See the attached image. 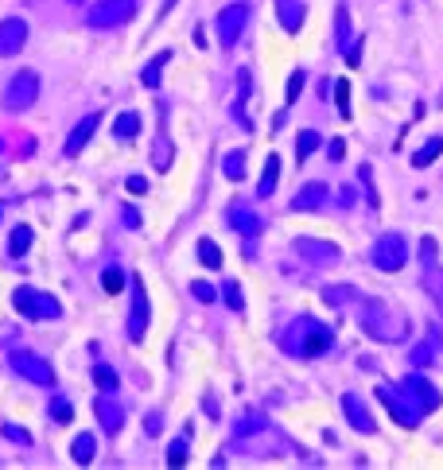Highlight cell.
Returning a JSON list of instances; mask_svg holds the SVG:
<instances>
[{
	"mask_svg": "<svg viewBox=\"0 0 443 470\" xmlns=\"http://www.w3.org/2000/svg\"><path fill=\"white\" fill-rule=\"evenodd\" d=\"M358 323H362V331L369 338H377V342H400V338H405L400 319L393 315L381 300H369V295L358 303Z\"/></svg>",
	"mask_w": 443,
	"mask_h": 470,
	"instance_id": "cell-1",
	"label": "cell"
},
{
	"mask_svg": "<svg viewBox=\"0 0 443 470\" xmlns=\"http://www.w3.org/2000/svg\"><path fill=\"white\" fill-rule=\"evenodd\" d=\"M300 358H319V354H327L334 346V331L323 323H315V319H300L295 323V342H288Z\"/></svg>",
	"mask_w": 443,
	"mask_h": 470,
	"instance_id": "cell-2",
	"label": "cell"
},
{
	"mask_svg": "<svg viewBox=\"0 0 443 470\" xmlns=\"http://www.w3.org/2000/svg\"><path fill=\"white\" fill-rule=\"evenodd\" d=\"M369 261H373L381 272H397L408 265V241L405 234H381L373 245V253H369Z\"/></svg>",
	"mask_w": 443,
	"mask_h": 470,
	"instance_id": "cell-3",
	"label": "cell"
},
{
	"mask_svg": "<svg viewBox=\"0 0 443 470\" xmlns=\"http://www.w3.org/2000/svg\"><path fill=\"white\" fill-rule=\"evenodd\" d=\"M377 397H381V404L393 412V420H397L400 427H416V424H420L424 412L416 408L412 397H408L405 389H397V385H377Z\"/></svg>",
	"mask_w": 443,
	"mask_h": 470,
	"instance_id": "cell-4",
	"label": "cell"
},
{
	"mask_svg": "<svg viewBox=\"0 0 443 470\" xmlns=\"http://www.w3.org/2000/svg\"><path fill=\"white\" fill-rule=\"evenodd\" d=\"M133 12H136V0H102V4L89 8V23L94 28H117Z\"/></svg>",
	"mask_w": 443,
	"mask_h": 470,
	"instance_id": "cell-5",
	"label": "cell"
},
{
	"mask_svg": "<svg viewBox=\"0 0 443 470\" xmlns=\"http://www.w3.org/2000/svg\"><path fill=\"white\" fill-rule=\"evenodd\" d=\"M292 249L300 253L307 265H331V261H339L342 257V249L334 241H319V237H295L292 241Z\"/></svg>",
	"mask_w": 443,
	"mask_h": 470,
	"instance_id": "cell-6",
	"label": "cell"
},
{
	"mask_svg": "<svg viewBox=\"0 0 443 470\" xmlns=\"http://www.w3.org/2000/svg\"><path fill=\"white\" fill-rule=\"evenodd\" d=\"M35 97H39V78L31 70H23V74H16V78H12L4 102H8V109H31Z\"/></svg>",
	"mask_w": 443,
	"mask_h": 470,
	"instance_id": "cell-7",
	"label": "cell"
},
{
	"mask_svg": "<svg viewBox=\"0 0 443 470\" xmlns=\"http://www.w3.org/2000/svg\"><path fill=\"white\" fill-rule=\"evenodd\" d=\"M245 23H249V8H245V4H229L226 12L218 16V39H222V47H234L237 39H241Z\"/></svg>",
	"mask_w": 443,
	"mask_h": 470,
	"instance_id": "cell-8",
	"label": "cell"
},
{
	"mask_svg": "<svg viewBox=\"0 0 443 470\" xmlns=\"http://www.w3.org/2000/svg\"><path fill=\"white\" fill-rule=\"evenodd\" d=\"M400 389H405L408 397H412V404H416L420 412H436V408H439V400H443L436 385H432L428 377H420V373L405 377V385H400Z\"/></svg>",
	"mask_w": 443,
	"mask_h": 470,
	"instance_id": "cell-9",
	"label": "cell"
},
{
	"mask_svg": "<svg viewBox=\"0 0 443 470\" xmlns=\"http://www.w3.org/2000/svg\"><path fill=\"white\" fill-rule=\"evenodd\" d=\"M12 303L23 311V315H31V319H55L59 315V303H51V300H39V292H31V288H20V292L12 295Z\"/></svg>",
	"mask_w": 443,
	"mask_h": 470,
	"instance_id": "cell-10",
	"label": "cell"
},
{
	"mask_svg": "<svg viewBox=\"0 0 443 470\" xmlns=\"http://www.w3.org/2000/svg\"><path fill=\"white\" fill-rule=\"evenodd\" d=\"M342 412H346V420H350V427H354V432H362V435H373L377 432L373 416H369L366 400L358 397V393H346V397H342Z\"/></svg>",
	"mask_w": 443,
	"mask_h": 470,
	"instance_id": "cell-11",
	"label": "cell"
},
{
	"mask_svg": "<svg viewBox=\"0 0 443 470\" xmlns=\"http://www.w3.org/2000/svg\"><path fill=\"white\" fill-rule=\"evenodd\" d=\"M334 35H339V47H342V55H346V62H350V67H358L362 55H358V43H354V35H350V12H346V4H339V12H334Z\"/></svg>",
	"mask_w": 443,
	"mask_h": 470,
	"instance_id": "cell-12",
	"label": "cell"
},
{
	"mask_svg": "<svg viewBox=\"0 0 443 470\" xmlns=\"http://www.w3.org/2000/svg\"><path fill=\"white\" fill-rule=\"evenodd\" d=\"M28 39V23L23 20H4L0 23V55H16Z\"/></svg>",
	"mask_w": 443,
	"mask_h": 470,
	"instance_id": "cell-13",
	"label": "cell"
},
{
	"mask_svg": "<svg viewBox=\"0 0 443 470\" xmlns=\"http://www.w3.org/2000/svg\"><path fill=\"white\" fill-rule=\"evenodd\" d=\"M327 183H307V187H300V195L292 199V210L295 214H303V210H319V206L327 202Z\"/></svg>",
	"mask_w": 443,
	"mask_h": 470,
	"instance_id": "cell-14",
	"label": "cell"
},
{
	"mask_svg": "<svg viewBox=\"0 0 443 470\" xmlns=\"http://www.w3.org/2000/svg\"><path fill=\"white\" fill-rule=\"evenodd\" d=\"M12 369H20L23 377H31V381H39V385H51L55 377H51V366L47 361H31V354H16L12 358Z\"/></svg>",
	"mask_w": 443,
	"mask_h": 470,
	"instance_id": "cell-15",
	"label": "cell"
},
{
	"mask_svg": "<svg viewBox=\"0 0 443 470\" xmlns=\"http://www.w3.org/2000/svg\"><path fill=\"white\" fill-rule=\"evenodd\" d=\"M97 125H102V117H97V113H89V117L82 121V125L74 129V133H70V140H67V155H78L82 148H86V140L97 133Z\"/></svg>",
	"mask_w": 443,
	"mask_h": 470,
	"instance_id": "cell-16",
	"label": "cell"
},
{
	"mask_svg": "<svg viewBox=\"0 0 443 470\" xmlns=\"http://www.w3.org/2000/svg\"><path fill=\"white\" fill-rule=\"evenodd\" d=\"M276 16H280L284 31H300L303 28V4L300 0H276Z\"/></svg>",
	"mask_w": 443,
	"mask_h": 470,
	"instance_id": "cell-17",
	"label": "cell"
},
{
	"mask_svg": "<svg viewBox=\"0 0 443 470\" xmlns=\"http://www.w3.org/2000/svg\"><path fill=\"white\" fill-rule=\"evenodd\" d=\"M144 331H148V300H144V288L136 284V303H133V319H128V334L141 342Z\"/></svg>",
	"mask_w": 443,
	"mask_h": 470,
	"instance_id": "cell-18",
	"label": "cell"
},
{
	"mask_svg": "<svg viewBox=\"0 0 443 470\" xmlns=\"http://www.w3.org/2000/svg\"><path fill=\"white\" fill-rule=\"evenodd\" d=\"M229 222H234L245 237H257L261 234V218L249 210V206H234V210H229Z\"/></svg>",
	"mask_w": 443,
	"mask_h": 470,
	"instance_id": "cell-19",
	"label": "cell"
},
{
	"mask_svg": "<svg viewBox=\"0 0 443 470\" xmlns=\"http://www.w3.org/2000/svg\"><path fill=\"white\" fill-rule=\"evenodd\" d=\"M276 179H280V155H268V160H265V175H261V183H257V195H261V199H268V195H273L276 191Z\"/></svg>",
	"mask_w": 443,
	"mask_h": 470,
	"instance_id": "cell-20",
	"label": "cell"
},
{
	"mask_svg": "<svg viewBox=\"0 0 443 470\" xmlns=\"http://www.w3.org/2000/svg\"><path fill=\"white\" fill-rule=\"evenodd\" d=\"M424 288H428V295L436 300V307L443 311V265H424Z\"/></svg>",
	"mask_w": 443,
	"mask_h": 470,
	"instance_id": "cell-21",
	"label": "cell"
},
{
	"mask_svg": "<svg viewBox=\"0 0 443 470\" xmlns=\"http://www.w3.org/2000/svg\"><path fill=\"white\" fill-rule=\"evenodd\" d=\"M168 62H171V51H160V55H155V59L144 67L141 82H144L148 89H155V86H160V74H163V67H168Z\"/></svg>",
	"mask_w": 443,
	"mask_h": 470,
	"instance_id": "cell-22",
	"label": "cell"
},
{
	"mask_svg": "<svg viewBox=\"0 0 443 470\" xmlns=\"http://www.w3.org/2000/svg\"><path fill=\"white\" fill-rule=\"evenodd\" d=\"M439 152H443V136H432L420 152H412V168H428V163H436Z\"/></svg>",
	"mask_w": 443,
	"mask_h": 470,
	"instance_id": "cell-23",
	"label": "cell"
},
{
	"mask_svg": "<svg viewBox=\"0 0 443 470\" xmlns=\"http://www.w3.org/2000/svg\"><path fill=\"white\" fill-rule=\"evenodd\" d=\"M136 133H141V117H136V113H121L117 125H113V136L128 140V136H136Z\"/></svg>",
	"mask_w": 443,
	"mask_h": 470,
	"instance_id": "cell-24",
	"label": "cell"
},
{
	"mask_svg": "<svg viewBox=\"0 0 443 470\" xmlns=\"http://www.w3.org/2000/svg\"><path fill=\"white\" fill-rule=\"evenodd\" d=\"M199 261L207 268H222V249L210 241V237H202V241H199Z\"/></svg>",
	"mask_w": 443,
	"mask_h": 470,
	"instance_id": "cell-25",
	"label": "cell"
},
{
	"mask_svg": "<svg viewBox=\"0 0 443 470\" xmlns=\"http://www.w3.org/2000/svg\"><path fill=\"white\" fill-rule=\"evenodd\" d=\"M319 144H323V136H319V133H311V129H307V133H300V140H295V155H300V163L307 160Z\"/></svg>",
	"mask_w": 443,
	"mask_h": 470,
	"instance_id": "cell-26",
	"label": "cell"
},
{
	"mask_svg": "<svg viewBox=\"0 0 443 470\" xmlns=\"http://www.w3.org/2000/svg\"><path fill=\"white\" fill-rule=\"evenodd\" d=\"M222 168H226V179H241L245 175V152H229L226 160H222Z\"/></svg>",
	"mask_w": 443,
	"mask_h": 470,
	"instance_id": "cell-27",
	"label": "cell"
},
{
	"mask_svg": "<svg viewBox=\"0 0 443 470\" xmlns=\"http://www.w3.org/2000/svg\"><path fill=\"white\" fill-rule=\"evenodd\" d=\"M334 97H339V117H350L354 109H350V82L346 78L334 82Z\"/></svg>",
	"mask_w": 443,
	"mask_h": 470,
	"instance_id": "cell-28",
	"label": "cell"
},
{
	"mask_svg": "<svg viewBox=\"0 0 443 470\" xmlns=\"http://www.w3.org/2000/svg\"><path fill=\"white\" fill-rule=\"evenodd\" d=\"M350 295H354V288H327V292H323V300L331 303V307H346V303H350Z\"/></svg>",
	"mask_w": 443,
	"mask_h": 470,
	"instance_id": "cell-29",
	"label": "cell"
},
{
	"mask_svg": "<svg viewBox=\"0 0 443 470\" xmlns=\"http://www.w3.org/2000/svg\"><path fill=\"white\" fill-rule=\"evenodd\" d=\"M28 245H31V229H28V226H20V229H16V237L8 241V253H12V257H20V253L28 249Z\"/></svg>",
	"mask_w": 443,
	"mask_h": 470,
	"instance_id": "cell-30",
	"label": "cell"
},
{
	"mask_svg": "<svg viewBox=\"0 0 443 470\" xmlns=\"http://www.w3.org/2000/svg\"><path fill=\"white\" fill-rule=\"evenodd\" d=\"M94 381L102 385L105 393H113V389H117V373H113L109 366H97V369H94Z\"/></svg>",
	"mask_w": 443,
	"mask_h": 470,
	"instance_id": "cell-31",
	"label": "cell"
},
{
	"mask_svg": "<svg viewBox=\"0 0 443 470\" xmlns=\"http://www.w3.org/2000/svg\"><path fill=\"white\" fill-rule=\"evenodd\" d=\"M74 459H78V463H89V459H94V439H89V435H78V443H74Z\"/></svg>",
	"mask_w": 443,
	"mask_h": 470,
	"instance_id": "cell-32",
	"label": "cell"
},
{
	"mask_svg": "<svg viewBox=\"0 0 443 470\" xmlns=\"http://www.w3.org/2000/svg\"><path fill=\"white\" fill-rule=\"evenodd\" d=\"M102 284H105V292H109V295H117L121 288H125V276H121V268H109V272L102 276Z\"/></svg>",
	"mask_w": 443,
	"mask_h": 470,
	"instance_id": "cell-33",
	"label": "cell"
},
{
	"mask_svg": "<svg viewBox=\"0 0 443 470\" xmlns=\"http://www.w3.org/2000/svg\"><path fill=\"white\" fill-rule=\"evenodd\" d=\"M51 416H55V424H70V420H74V408H70L67 400H55V404H51Z\"/></svg>",
	"mask_w": 443,
	"mask_h": 470,
	"instance_id": "cell-34",
	"label": "cell"
},
{
	"mask_svg": "<svg viewBox=\"0 0 443 470\" xmlns=\"http://www.w3.org/2000/svg\"><path fill=\"white\" fill-rule=\"evenodd\" d=\"M168 463H171V466H183V463H187V443H183V439H175V443L168 447Z\"/></svg>",
	"mask_w": 443,
	"mask_h": 470,
	"instance_id": "cell-35",
	"label": "cell"
},
{
	"mask_svg": "<svg viewBox=\"0 0 443 470\" xmlns=\"http://www.w3.org/2000/svg\"><path fill=\"white\" fill-rule=\"evenodd\" d=\"M226 303H229L234 311H241V307H245V300H241V284H234V280L226 284Z\"/></svg>",
	"mask_w": 443,
	"mask_h": 470,
	"instance_id": "cell-36",
	"label": "cell"
},
{
	"mask_svg": "<svg viewBox=\"0 0 443 470\" xmlns=\"http://www.w3.org/2000/svg\"><path fill=\"white\" fill-rule=\"evenodd\" d=\"M432 354H436V346H432V342H420V346L412 350V361H416V366H428V361H436Z\"/></svg>",
	"mask_w": 443,
	"mask_h": 470,
	"instance_id": "cell-37",
	"label": "cell"
},
{
	"mask_svg": "<svg viewBox=\"0 0 443 470\" xmlns=\"http://www.w3.org/2000/svg\"><path fill=\"white\" fill-rule=\"evenodd\" d=\"M191 292H195V300H199V303H214V288H210V284H202V280H195V284H191Z\"/></svg>",
	"mask_w": 443,
	"mask_h": 470,
	"instance_id": "cell-38",
	"label": "cell"
},
{
	"mask_svg": "<svg viewBox=\"0 0 443 470\" xmlns=\"http://www.w3.org/2000/svg\"><path fill=\"white\" fill-rule=\"evenodd\" d=\"M303 82H307V74L303 70H295L292 78H288V105L295 102V97H300V89H303Z\"/></svg>",
	"mask_w": 443,
	"mask_h": 470,
	"instance_id": "cell-39",
	"label": "cell"
},
{
	"mask_svg": "<svg viewBox=\"0 0 443 470\" xmlns=\"http://www.w3.org/2000/svg\"><path fill=\"white\" fill-rule=\"evenodd\" d=\"M171 163V144H168V136H160V148H155V168H168Z\"/></svg>",
	"mask_w": 443,
	"mask_h": 470,
	"instance_id": "cell-40",
	"label": "cell"
},
{
	"mask_svg": "<svg viewBox=\"0 0 443 470\" xmlns=\"http://www.w3.org/2000/svg\"><path fill=\"white\" fill-rule=\"evenodd\" d=\"M327 155H331V160H334V163H339V160H342V155H346V144H342V140H339V136H334V140H331V144H327Z\"/></svg>",
	"mask_w": 443,
	"mask_h": 470,
	"instance_id": "cell-41",
	"label": "cell"
},
{
	"mask_svg": "<svg viewBox=\"0 0 443 470\" xmlns=\"http://www.w3.org/2000/svg\"><path fill=\"white\" fill-rule=\"evenodd\" d=\"M125 187H128V191H133V195H144V191H148V183H144L141 175H133V179H128V183H125Z\"/></svg>",
	"mask_w": 443,
	"mask_h": 470,
	"instance_id": "cell-42",
	"label": "cell"
},
{
	"mask_svg": "<svg viewBox=\"0 0 443 470\" xmlns=\"http://www.w3.org/2000/svg\"><path fill=\"white\" fill-rule=\"evenodd\" d=\"M144 432H148V435H160V416H155V412L144 420Z\"/></svg>",
	"mask_w": 443,
	"mask_h": 470,
	"instance_id": "cell-43",
	"label": "cell"
}]
</instances>
